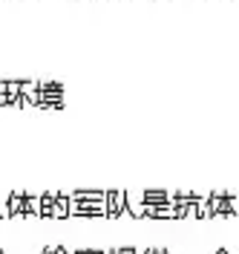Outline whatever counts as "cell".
<instances>
[{"mask_svg":"<svg viewBox=\"0 0 239 254\" xmlns=\"http://www.w3.org/2000/svg\"><path fill=\"white\" fill-rule=\"evenodd\" d=\"M38 98H41V107H47V110H61V107H64V84H61V81L41 78L38 81Z\"/></svg>","mask_w":239,"mask_h":254,"instance_id":"cell-1","label":"cell"}]
</instances>
